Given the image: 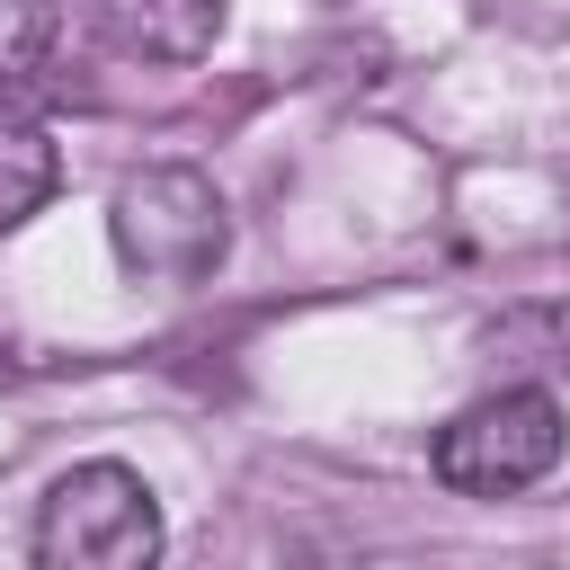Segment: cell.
I'll list each match as a JSON object with an SVG mask.
<instances>
[{
	"instance_id": "6da1fadb",
	"label": "cell",
	"mask_w": 570,
	"mask_h": 570,
	"mask_svg": "<svg viewBox=\"0 0 570 570\" xmlns=\"http://www.w3.org/2000/svg\"><path fill=\"white\" fill-rule=\"evenodd\" d=\"M36 570H151L160 561V499L134 463H71L27 534Z\"/></svg>"
},
{
	"instance_id": "7a4b0ae2",
	"label": "cell",
	"mask_w": 570,
	"mask_h": 570,
	"mask_svg": "<svg viewBox=\"0 0 570 570\" xmlns=\"http://www.w3.org/2000/svg\"><path fill=\"white\" fill-rule=\"evenodd\" d=\"M561 436L570 428H561V401L543 383H499V392H481L472 410H454L436 428L428 463L463 499H517V490H534L561 463Z\"/></svg>"
},
{
	"instance_id": "3957f363",
	"label": "cell",
	"mask_w": 570,
	"mask_h": 570,
	"mask_svg": "<svg viewBox=\"0 0 570 570\" xmlns=\"http://www.w3.org/2000/svg\"><path fill=\"white\" fill-rule=\"evenodd\" d=\"M107 240L151 285H205L232 249V214L205 169H134L107 205Z\"/></svg>"
},
{
	"instance_id": "277c9868",
	"label": "cell",
	"mask_w": 570,
	"mask_h": 570,
	"mask_svg": "<svg viewBox=\"0 0 570 570\" xmlns=\"http://www.w3.org/2000/svg\"><path fill=\"white\" fill-rule=\"evenodd\" d=\"M98 36L134 62H196L223 36V0H98Z\"/></svg>"
},
{
	"instance_id": "5b68a950",
	"label": "cell",
	"mask_w": 570,
	"mask_h": 570,
	"mask_svg": "<svg viewBox=\"0 0 570 570\" xmlns=\"http://www.w3.org/2000/svg\"><path fill=\"white\" fill-rule=\"evenodd\" d=\"M62 187V151L45 125H0V232H18L27 214H45V196Z\"/></svg>"
},
{
	"instance_id": "8992f818",
	"label": "cell",
	"mask_w": 570,
	"mask_h": 570,
	"mask_svg": "<svg viewBox=\"0 0 570 570\" xmlns=\"http://www.w3.org/2000/svg\"><path fill=\"white\" fill-rule=\"evenodd\" d=\"M45 53H53V0H0V89L36 80Z\"/></svg>"
}]
</instances>
